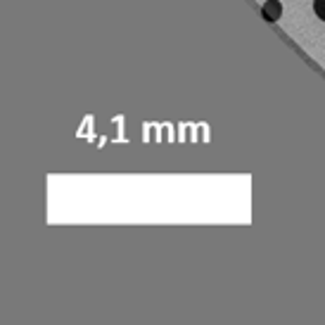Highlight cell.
<instances>
[{"mask_svg": "<svg viewBox=\"0 0 325 325\" xmlns=\"http://www.w3.org/2000/svg\"><path fill=\"white\" fill-rule=\"evenodd\" d=\"M280 14H282L280 0H266V2H263V17H266L268 22H275V19H280Z\"/></svg>", "mask_w": 325, "mask_h": 325, "instance_id": "1", "label": "cell"}, {"mask_svg": "<svg viewBox=\"0 0 325 325\" xmlns=\"http://www.w3.org/2000/svg\"><path fill=\"white\" fill-rule=\"evenodd\" d=\"M314 12L325 22V0H314Z\"/></svg>", "mask_w": 325, "mask_h": 325, "instance_id": "2", "label": "cell"}]
</instances>
